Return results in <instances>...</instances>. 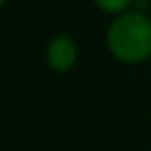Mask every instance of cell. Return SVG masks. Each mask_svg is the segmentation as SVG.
<instances>
[{"label":"cell","mask_w":151,"mask_h":151,"mask_svg":"<svg viewBox=\"0 0 151 151\" xmlns=\"http://www.w3.org/2000/svg\"><path fill=\"white\" fill-rule=\"evenodd\" d=\"M107 48L117 61L138 65L151 58V19L147 14L124 12L111 21L105 35Z\"/></svg>","instance_id":"6da1fadb"},{"label":"cell","mask_w":151,"mask_h":151,"mask_svg":"<svg viewBox=\"0 0 151 151\" xmlns=\"http://www.w3.org/2000/svg\"><path fill=\"white\" fill-rule=\"evenodd\" d=\"M46 63L55 73H69L78 59V48L73 37L65 33H59L52 37L46 44Z\"/></svg>","instance_id":"7a4b0ae2"},{"label":"cell","mask_w":151,"mask_h":151,"mask_svg":"<svg viewBox=\"0 0 151 151\" xmlns=\"http://www.w3.org/2000/svg\"><path fill=\"white\" fill-rule=\"evenodd\" d=\"M94 4L105 14L119 15V14L128 12V8L134 4V0H94Z\"/></svg>","instance_id":"3957f363"},{"label":"cell","mask_w":151,"mask_h":151,"mask_svg":"<svg viewBox=\"0 0 151 151\" xmlns=\"http://www.w3.org/2000/svg\"><path fill=\"white\" fill-rule=\"evenodd\" d=\"M132 8H134V12H140V14H147V12H149V0H134Z\"/></svg>","instance_id":"277c9868"},{"label":"cell","mask_w":151,"mask_h":151,"mask_svg":"<svg viewBox=\"0 0 151 151\" xmlns=\"http://www.w3.org/2000/svg\"><path fill=\"white\" fill-rule=\"evenodd\" d=\"M0 4H6V0H0Z\"/></svg>","instance_id":"5b68a950"}]
</instances>
